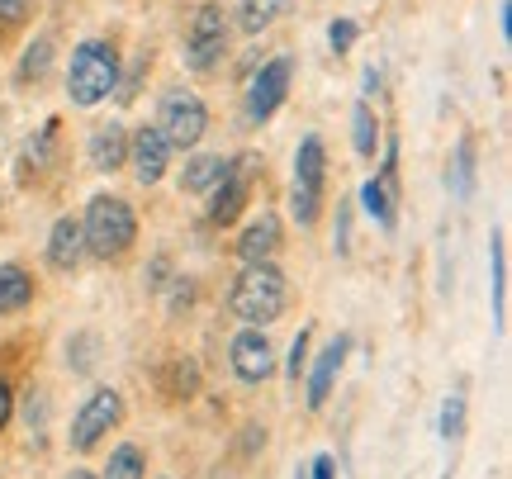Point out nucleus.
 I'll use <instances>...</instances> for the list:
<instances>
[{"label":"nucleus","instance_id":"20e7f679","mask_svg":"<svg viewBox=\"0 0 512 479\" xmlns=\"http://www.w3.org/2000/svg\"><path fill=\"white\" fill-rule=\"evenodd\" d=\"M323 181H328V152H323V138H304L299 152H294V195L290 209L294 219L309 228L323 209Z\"/></svg>","mask_w":512,"mask_h":479},{"label":"nucleus","instance_id":"1a4fd4ad","mask_svg":"<svg viewBox=\"0 0 512 479\" xmlns=\"http://www.w3.org/2000/svg\"><path fill=\"white\" fill-rule=\"evenodd\" d=\"M247 195H252V157L233 162V166H228V176H223V181L209 190V223L228 228V223L242 214Z\"/></svg>","mask_w":512,"mask_h":479},{"label":"nucleus","instance_id":"dca6fc26","mask_svg":"<svg viewBox=\"0 0 512 479\" xmlns=\"http://www.w3.org/2000/svg\"><path fill=\"white\" fill-rule=\"evenodd\" d=\"M228 166H233V162L209 157V152H204V157H190V162H185V171H181V190H185V195H209V190L228 176Z\"/></svg>","mask_w":512,"mask_h":479},{"label":"nucleus","instance_id":"c85d7f7f","mask_svg":"<svg viewBox=\"0 0 512 479\" xmlns=\"http://www.w3.org/2000/svg\"><path fill=\"white\" fill-rule=\"evenodd\" d=\"M328 38H332V48H337V53H347L351 43H356V24H351V19H337V24L328 29Z\"/></svg>","mask_w":512,"mask_h":479},{"label":"nucleus","instance_id":"f8f14e48","mask_svg":"<svg viewBox=\"0 0 512 479\" xmlns=\"http://www.w3.org/2000/svg\"><path fill=\"white\" fill-rule=\"evenodd\" d=\"M347 337H332L328 347L318 351V361H313L309 370V408H323L332 394V380H337V370H342V361H347Z\"/></svg>","mask_w":512,"mask_h":479},{"label":"nucleus","instance_id":"f03ea898","mask_svg":"<svg viewBox=\"0 0 512 479\" xmlns=\"http://www.w3.org/2000/svg\"><path fill=\"white\" fill-rule=\"evenodd\" d=\"M138 238V219H133V209L128 200L119 195H95L86 204V223H81V242H86V252L100 261H114L124 257L128 247Z\"/></svg>","mask_w":512,"mask_h":479},{"label":"nucleus","instance_id":"2eb2a0df","mask_svg":"<svg viewBox=\"0 0 512 479\" xmlns=\"http://www.w3.org/2000/svg\"><path fill=\"white\" fill-rule=\"evenodd\" d=\"M275 252H280V219L261 214V219L247 223V233L238 238V257L252 266V261H271Z\"/></svg>","mask_w":512,"mask_h":479},{"label":"nucleus","instance_id":"6e6552de","mask_svg":"<svg viewBox=\"0 0 512 479\" xmlns=\"http://www.w3.org/2000/svg\"><path fill=\"white\" fill-rule=\"evenodd\" d=\"M290 76H294L290 57H271V62L252 76V86H247V114H252L256 124L280 110V100H285V91H290Z\"/></svg>","mask_w":512,"mask_h":479},{"label":"nucleus","instance_id":"423d86ee","mask_svg":"<svg viewBox=\"0 0 512 479\" xmlns=\"http://www.w3.org/2000/svg\"><path fill=\"white\" fill-rule=\"evenodd\" d=\"M157 129H162L166 148H195L209 129V110H204L200 95L190 91H171L162 100V114H157Z\"/></svg>","mask_w":512,"mask_h":479},{"label":"nucleus","instance_id":"6ab92c4d","mask_svg":"<svg viewBox=\"0 0 512 479\" xmlns=\"http://www.w3.org/2000/svg\"><path fill=\"white\" fill-rule=\"evenodd\" d=\"M489 257H494V318L503 328L508 323V247H503V233L489 238Z\"/></svg>","mask_w":512,"mask_h":479},{"label":"nucleus","instance_id":"0eeeda50","mask_svg":"<svg viewBox=\"0 0 512 479\" xmlns=\"http://www.w3.org/2000/svg\"><path fill=\"white\" fill-rule=\"evenodd\" d=\"M119 418H124V399H119V389H95L91 399L81 404V413L72 418V451H95L100 446V437L110 432V427H119Z\"/></svg>","mask_w":512,"mask_h":479},{"label":"nucleus","instance_id":"bb28decb","mask_svg":"<svg viewBox=\"0 0 512 479\" xmlns=\"http://www.w3.org/2000/svg\"><path fill=\"white\" fill-rule=\"evenodd\" d=\"M67 361H72V370H81V375L95 366V337H91V332L72 337V347H67Z\"/></svg>","mask_w":512,"mask_h":479},{"label":"nucleus","instance_id":"aec40b11","mask_svg":"<svg viewBox=\"0 0 512 479\" xmlns=\"http://www.w3.org/2000/svg\"><path fill=\"white\" fill-rule=\"evenodd\" d=\"M285 10H290V0H242V29H247V34H261V29H271Z\"/></svg>","mask_w":512,"mask_h":479},{"label":"nucleus","instance_id":"a211bd4d","mask_svg":"<svg viewBox=\"0 0 512 479\" xmlns=\"http://www.w3.org/2000/svg\"><path fill=\"white\" fill-rule=\"evenodd\" d=\"M162 389L171 399H190V394L200 389V366H195L190 356H171L162 370Z\"/></svg>","mask_w":512,"mask_h":479},{"label":"nucleus","instance_id":"a878e982","mask_svg":"<svg viewBox=\"0 0 512 479\" xmlns=\"http://www.w3.org/2000/svg\"><path fill=\"white\" fill-rule=\"evenodd\" d=\"M460 427H465V399L451 394V399L441 404V437L451 442V437H460Z\"/></svg>","mask_w":512,"mask_h":479},{"label":"nucleus","instance_id":"412c9836","mask_svg":"<svg viewBox=\"0 0 512 479\" xmlns=\"http://www.w3.org/2000/svg\"><path fill=\"white\" fill-rule=\"evenodd\" d=\"M143 470H147V461H143V451L133 442H124V446H114L110 451V465H105V479H143Z\"/></svg>","mask_w":512,"mask_h":479},{"label":"nucleus","instance_id":"4468645a","mask_svg":"<svg viewBox=\"0 0 512 479\" xmlns=\"http://www.w3.org/2000/svg\"><path fill=\"white\" fill-rule=\"evenodd\" d=\"M86 157H91L95 171H119L128 162V133L124 124H100L86 143Z\"/></svg>","mask_w":512,"mask_h":479},{"label":"nucleus","instance_id":"473e14b6","mask_svg":"<svg viewBox=\"0 0 512 479\" xmlns=\"http://www.w3.org/2000/svg\"><path fill=\"white\" fill-rule=\"evenodd\" d=\"M313 479H337V465H332V456H318V461H313Z\"/></svg>","mask_w":512,"mask_h":479},{"label":"nucleus","instance_id":"39448f33","mask_svg":"<svg viewBox=\"0 0 512 479\" xmlns=\"http://www.w3.org/2000/svg\"><path fill=\"white\" fill-rule=\"evenodd\" d=\"M228 53V19L219 5H200L190 29H185V67L190 72H214Z\"/></svg>","mask_w":512,"mask_h":479},{"label":"nucleus","instance_id":"cd10ccee","mask_svg":"<svg viewBox=\"0 0 512 479\" xmlns=\"http://www.w3.org/2000/svg\"><path fill=\"white\" fill-rule=\"evenodd\" d=\"M309 337H313L309 328H299V337L290 342V361H285V375H290V380H299L304 366H309Z\"/></svg>","mask_w":512,"mask_h":479},{"label":"nucleus","instance_id":"9d476101","mask_svg":"<svg viewBox=\"0 0 512 479\" xmlns=\"http://www.w3.org/2000/svg\"><path fill=\"white\" fill-rule=\"evenodd\" d=\"M166 157H171V148H166V138L157 124H138L133 129V138H128V162H133V176L143 185H157L166 176Z\"/></svg>","mask_w":512,"mask_h":479},{"label":"nucleus","instance_id":"393cba45","mask_svg":"<svg viewBox=\"0 0 512 479\" xmlns=\"http://www.w3.org/2000/svg\"><path fill=\"white\" fill-rule=\"evenodd\" d=\"M470 185H475V143H470V138H460V148H456V190L460 195H470Z\"/></svg>","mask_w":512,"mask_h":479},{"label":"nucleus","instance_id":"2f4dec72","mask_svg":"<svg viewBox=\"0 0 512 479\" xmlns=\"http://www.w3.org/2000/svg\"><path fill=\"white\" fill-rule=\"evenodd\" d=\"M29 15V0H0V24H19Z\"/></svg>","mask_w":512,"mask_h":479},{"label":"nucleus","instance_id":"5701e85b","mask_svg":"<svg viewBox=\"0 0 512 479\" xmlns=\"http://www.w3.org/2000/svg\"><path fill=\"white\" fill-rule=\"evenodd\" d=\"M361 200H366V214L380 223V228H394V200H389V190H384L380 181H366Z\"/></svg>","mask_w":512,"mask_h":479},{"label":"nucleus","instance_id":"9b49d317","mask_svg":"<svg viewBox=\"0 0 512 479\" xmlns=\"http://www.w3.org/2000/svg\"><path fill=\"white\" fill-rule=\"evenodd\" d=\"M233 370H238V380H247V385H261V380H271L275 370V351L271 342H266V332L261 328H242L238 337H233Z\"/></svg>","mask_w":512,"mask_h":479},{"label":"nucleus","instance_id":"ddd939ff","mask_svg":"<svg viewBox=\"0 0 512 479\" xmlns=\"http://www.w3.org/2000/svg\"><path fill=\"white\" fill-rule=\"evenodd\" d=\"M81 257H86L81 223H76L72 214H62V219L53 223V233H48V266H53V271H72Z\"/></svg>","mask_w":512,"mask_h":479},{"label":"nucleus","instance_id":"f257e3e1","mask_svg":"<svg viewBox=\"0 0 512 479\" xmlns=\"http://www.w3.org/2000/svg\"><path fill=\"white\" fill-rule=\"evenodd\" d=\"M285 299H290V285H285V271L271 266V261H252L242 266V276L233 280L228 290V309L233 318H242L247 328H266L285 314Z\"/></svg>","mask_w":512,"mask_h":479},{"label":"nucleus","instance_id":"c756f323","mask_svg":"<svg viewBox=\"0 0 512 479\" xmlns=\"http://www.w3.org/2000/svg\"><path fill=\"white\" fill-rule=\"evenodd\" d=\"M351 214H347V204L337 209V233H332V242H337V257H347V247H351Z\"/></svg>","mask_w":512,"mask_h":479},{"label":"nucleus","instance_id":"f3484780","mask_svg":"<svg viewBox=\"0 0 512 479\" xmlns=\"http://www.w3.org/2000/svg\"><path fill=\"white\" fill-rule=\"evenodd\" d=\"M29 299H34V276L15 261H5L0 266V314H19Z\"/></svg>","mask_w":512,"mask_h":479},{"label":"nucleus","instance_id":"7ed1b4c3","mask_svg":"<svg viewBox=\"0 0 512 479\" xmlns=\"http://www.w3.org/2000/svg\"><path fill=\"white\" fill-rule=\"evenodd\" d=\"M110 91H119V57H114L110 43H81L72 53V67H67V95H72V105L81 110H91L100 105Z\"/></svg>","mask_w":512,"mask_h":479},{"label":"nucleus","instance_id":"7c9ffc66","mask_svg":"<svg viewBox=\"0 0 512 479\" xmlns=\"http://www.w3.org/2000/svg\"><path fill=\"white\" fill-rule=\"evenodd\" d=\"M10 418H15V389H10V380L0 375V432L10 427Z\"/></svg>","mask_w":512,"mask_h":479},{"label":"nucleus","instance_id":"b1692460","mask_svg":"<svg viewBox=\"0 0 512 479\" xmlns=\"http://www.w3.org/2000/svg\"><path fill=\"white\" fill-rule=\"evenodd\" d=\"M48 67H53V38H38L34 48L24 53V62H19V81H38Z\"/></svg>","mask_w":512,"mask_h":479},{"label":"nucleus","instance_id":"72a5a7b5","mask_svg":"<svg viewBox=\"0 0 512 479\" xmlns=\"http://www.w3.org/2000/svg\"><path fill=\"white\" fill-rule=\"evenodd\" d=\"M67 479H95V475H91V470H72V475H67Z\"/></svg>","mask_w":512,"mask_h":479},{"label":"nucleus","instance_id":"4be33fe9","mask_svg":"<svg viewBox=\"0 0 512 479\" xmlns=\"http://www.w3.org/2000/svg\"><path fill=\"white\" fill-rule=\"evenodd\" d=\"M351 138H356V152L361 157H375V148H380V124H375V114H370V105L361 100L356 110H351Z\"/></svg>","mask_w":512,"mask_h":479}]
</instances>
